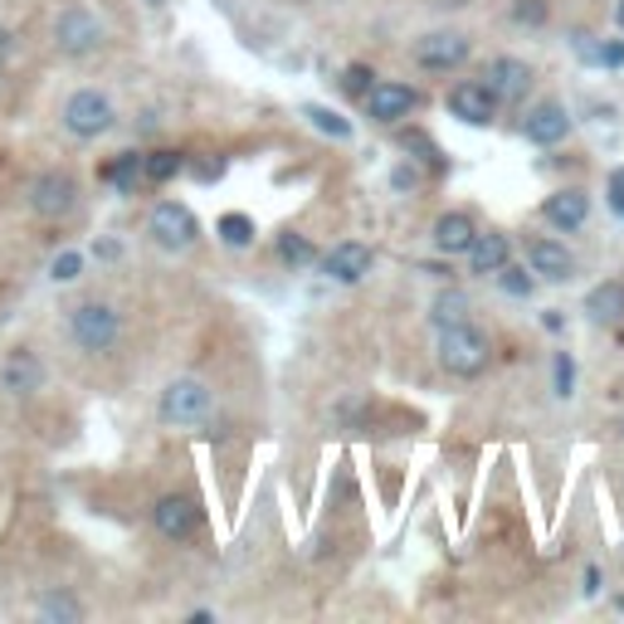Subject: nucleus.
<instances>
[{"mask_svg":"<svg viewBox=\"0 0 624 624\" xmlns=\"http://www.w3.org/2000/svg\"><path fill=\"white\" fill-rule=\"evenodd\" d=\"M434 351H440V367L459 381H478L488 367H493V341H488L468 317L440 327V347Z\"/></svg>","mask_w":624,"mask_h":624,"instance_id":"1","label":"nucleus"},{"mask_svg":"<svg viewBox=\"0 0 624 624\" xmlns=\"http://www.w3.org/2000/svg\"><path fill=\"white\" fill-rule=\"evenodd\" d=\"M69 341L83 351V357H108L122 341V312L103 298H88V303L69 308Z\"/></svg>","mask_w":624,"mask_h":624,"instance_id":"2","label":"nucleus"},{"mask_svg":"<svg viewBox=\"0 0 624 624\" xmlns=\"http://www.w3.org/2000/svg\"><path fill=\"white\" fill-rule=\"evenodd\" d=\"M156 415H161V424H171V430H201L215 415V391L205 386L201 376H176V381H166L161 400H156Z\"/></svg>","mask_w":624,"mask_h":624,"instance_id":"3","label":"nucleus"},{"mask_svg":"<svg viewBox=\"0 0 624 624\" xmlns=\"http://www.w3.org/2000/svg\"><path fill=\"white\" fill-rule=\"evenodd\" d=\"M59 128H64L74 142H98L118 128V108H112L108 93L79 88V93H69L64 108H59Z\"/></svg>","mask_w":624,"mask_h":624,"instance_id":"4","label":"nucleus"},{"mask_svg":"<svg viewBox=\"0 0 624 624\" xmlns=\"http://www.w3.org/2000/svg\"><path fill=\"white\" fill-rule=\"evenodd\" d=\"M103 45H108V25H103L88 5L74 0V5H64L55 15V49L64 59H88V55H98Z\"/></svg>","mask_w":624,"mask_h":624,"instance_id":"5","label":"nucleus"},{"mask_svg":"<svg viewBox=\"0 0 624 624\" xmlns=\"http://www.w3.org/2000/svg\"><path fill=\"white\" fill-rule=\"evenodd\" d=\"M79 176L64 171V166H49V171H39L35 181H29L25 201L29 211L39 215V220H69V215L79 211Z\"/></svg>","mask_w":624,"mask_h":624,"instance_id":"6","label":"nucleus"},{"mask_svg":"<svg viewBox=\"0 0 624 624\" xmlns=\"http://www.w3.org/2000/svg\"><path fill=\"white\" fill-rule=\"evenodd\" d=\"M147 235L166 254H185V249L201 239V220H195V211L185 201H156L147 215Z\"/></svg>","mask_w":624,"mask_h":624,"instance_id":"7","label":"nucleus"},{"mask_svg":"<svg viewBox=\"0 0 624 624\" xmlns=\"http://www.w3.org/2000/svg\"><path fill=\"white\" fill-rule=\"evenodd\" d=\"M361 108H367L371 122H381V128H395V122H405L410 112L424 108V93L415 88V83H400V79H376L367 88V98H361Z\"/></svg>","mask_w":624,"mask_h":624,"instance_id":"8","label":"nucleus"},{"mask_svg":"<svg viewBox=\"0 0 624 624\" xmlns=\"http://www.w3.org/2000/svg\"><path fill=\"white\" fill-rule=\"evenodd\" d=\"M468 55H473V39L464 29H430L410 45V59L424 69V74H449V69H464Z\"/></svg>","mask_w":624,"mask_h":624,"instance_id":"9","label":"nucleus"},{"mask_svg":"<svg viewBox=\"0 0 624 624\" xmlns=\"http://www.w3.org/2000/svg\"><path fill=\"white\" fill-rule=\"evenodd\" d=\"M444 108H449V118H459L464 128H493L503 103H497V93L488 88L483 79H459L444 93Z\"/></svg>","mask_w":624,"mask_h":624,"instance_id":"10","label":"nucleus"},{"mask_svg":"<svg viewBox=\"0 0 624 624\" xmlns=\"http://www.w3.org/2000/svg\"><path fill=\"white\" fill-rule=\"evenodd\" d=\"M49 381V367L39 361L35 347H10L5 361H0V395H10V400H29V395H39Z\"/></svg>","mask_w":624,"mask_h":624,"instance_id":"11","label":"nucleus"},{"mask_svg":"<svg viewBox=\"0 0 624 624\" xmlns=\"http://www.w3.org/2000/svg\"><path fill=\"white\" fill-rule=\"evenodd\" d=\"M571 128H576V118H571V108L561 98H537L532 108H527L523 118V142H532V147H561V142L571 137Z\"/></svg>","mask_w":624,"mask_h":624,"instance_id":"12","label":"nucleus"},{"mask_svg":"<svg viewBox=\"0 0 624 624\" xmlns=\"http://www.w3.org/2000/svg\"><path fill=\"white\" fill-rule=\"evenodd\" d=\"M371 264H376V254H371V244H361V239H341V244H332L327 254H317V268L327 284H361V278L371 274Z\"/></svg>","mask_w":624,"mask_h":624,"instance_id":"13","label":"nucleus"},{"mask_svg":"<svg viewBox=\"0 0 624 624\" xmlns=\"http://www.w3.org/2000/svg\"><path fill=\"white\" fill-rule=\"evenodd\" d=\"M152 527L166 537V542L181 547L201 532V507H195V497H185V493H161L152 507Z\"/></svg>","mask_w":624,"mask_h":624,"instance_id":"14","label":"nucleus"},{"mask_svg":"<svg viewBox=\"0 0 624 624\" xmlns=\"http://www.w3.org/2000/svg\"><path fill=\"white\" fill-rule=\"evenodd\" d=\"M527 268L537 274V284H571L576 278V254L561 239L537 235V239H527Z\"/></svg>","mask_w":624,"mask_h":624,"instance_id":"15","label":"nucleus"},{"mask_svg":"<svg viewBox=\"0 0 624 624\" xmlns=\"http://www.w3.org/2000/svg\"><path fill=\"white\" fill-rule=\"evenodd\" d=\"M542 220L551 225L556 235H576L590 225V195L580 185H561L542 201Z\"/></svg>","mask_w":624,"mask_h":624,"instance_id":"16","label":"nucleus"},{"mask_svg":"<svg viewBox=\"0 0 624 624\" xmlns=\"http://www.w3.org/2000/svg\"><path fill=\"white\" fill-rule=\"evenodd\" d=\"M483 83L497 93V103H523L527 88H532V64L517 55H497V59H488Z\"/></svg>","mask_w":624,"mask_h":624,"instance_id":"17","label":"nucleus"},{"mask_svg":"<svg viewBox=\"0 0 624 624\" xmlns=\"http://www.w3.org/2000/svg\"><path fill=\"white\" fill-rule=\"evenodd\" d=\"M580 312H586L590 327H620L624 322V278H600L586 293Z\"/></svg>","mask_w":624,"mask_h":624,"instance_id":"18","label":"nucleus"},{"mask_svg":"<svg viewBox=\"0 0 624 624\" xmlns=\"http://www.w3.org/2000/svg\"><path fill=\"white\" fill-rule=\"evenodd\" d=\"M464 259H468V274H478V278H493L497 268H503L507 259H513V239H507L503 230H478Z\"/></svg>","mask_w":624,"mask_h":624,"instance_id":"19","label":"nucleus"},{"mask_svg":"<svg viewBox=\"0 0 624 624\" xmlns=\"http://www.w3.org/2000/svg\"><path fill=\"white\" fill-rule=\"evenodd\" d=\"M473 235H478V225H473V215L468 211H444L440 220H434V249H440L444 259H459L468 254V244H473Z\"/></svg>","mask_w":624,"mask_h":624,"instance_id":"20","label":"nucleus"},{"mask_svg":"<svg viewBox=\"0 0 624 624\" xmlns=\"http://www.w3.org/2000/svg\"><path fill=\"white\" fill-rule=\"evenodd\" d=\"M103 181L118 185L122 195H137V185H147V176H142V152H118L103 166Z\"/></svg>","mask_w":624,"mask_h":624,"instance_id":"21","label":"nucleus"},{"mask_svg":"<svg viewBox=\"0 0 624 624\" xmlns=\"http://www.w3.org/2000/svg\"><path fill=\"white\" fill-rule=\"evenodd\" d=\"M35 615L49 624H79L88 610H83V600L69 596V590H45V596L35 600Z\"/></svg>","mask_w":624,"mask_h":624,"instance_id":"22","label":"nucleus"},{"mask_svg":"<svg viewBox=\"0 0 624 624\" xmlns=\"http://www.w3.org/2000/svg\"><path fill=\"white\" fill-rule=\"evenodd\" d=\"M185 161H191V156L176 152V147L142 152V176H147V185H166V181H176V176L185 171Z\"/></svg>","mask_w":624,"mask_h":624,"instance_id":"23","label":"nucleus"},{"mask_svg":"<svg viewBox=\"0 0 624 624\" xmlns=\"http://www.w3.org/2000/svg\"><path fill=\"white\" fill-rule=\"evenodd\" d=\"M215 235H220L225 249H249L259 235V225H254V215H244V211H225L220 220H215Z\"/></svg>","mask_w":624,"mask_h":624,"instance_id":"24","label":"nucleus"},{"mask_svg":"<svg viewBox=\"0 0 624 624\" xmlns=\"http://www.w3.org/2000/svg\"><path fill=\"white\" fill-rule=\"evenodd\" d=\"M303 118L322 132V137H332V142H351V122L341 118L337 108H327V103H303Z\"/></svg>","mask_w":624,"mask_h":624,"instance_id":"25","label":"nucleus"},{"mask_svg":"<svg viewBox=\"0 0 624 624\" xmlns=\"http://www.w3.org/2000/svg\"><path fill=\"white\" fill-rule=\"evenodd\" d=\"M493 278H497V288H503L507 298H532V293H537V274H532L527 264H513V259H507V264L497 268Z\"/></svg>","mask_w":624,"mask_h":624,"instance_id":"26","label":"nucleus"},{"mask_svg":"<svg viewBox=\"0 0 624 624\" xmlns=\"http://www.w3.org/2000/svg\"><path fill=\"white\" fill-rule=\"evenodd\" d=\"M278 259H284L288 268H308V264H317V249H312L308 235L284 230V235H278Z\"/></svg>","mask_w":624,"mask_h":624,"instance_id":"27","label":"nucleus"},{"mask_svg":"<svg viewBox=\"0 0 624 624\" xmlns=\"http://www.w3.org/2000/svg\"><path fill=\"white\" fill-rule=\"evenodd\" d=\"M400 147H405V152H410V156H415V152H420V161H424V166H430V171H444V166H449V156H444L440 147H434V137H424V132H420V128L400 132Z\"/></svg>","mask_w":624,"mask_h":624,"instance_id":"28","label":"nucleus"},{"mask_svg":"<svg viewBox=\"0 0 624 624\" xmlns=\"http://www.w3.org/2000/svg\"><path fill=\"white\" fill-rule=\"evenodd\" d=\"M551 391H556V400H571V395H576V357H571V351H556V357H551Z\"/></svg>","mask_w":624,"mask_h":624,"instance_id":"29","label":"nucleus"},{"mask_svg":"<svg viewBox=\"0 0 624 624\" xmlns=\"http://www.w3.org/2000/svg\"><path fill=\"white\" fill-rule=\"evenodd\" d=\"M430 317H434V327H449V322H464V317H468V298H464V293H454V288H449V293L434 298V312H430Z\"/></svg>","mask_w":624,"mask_h":624,"instance_id":"30","label":"nucleus"},{"mask_svg":"<svg viewBox=\"0 0 624 624\" xmlns=\"http://www.w3.org/2000/svg\"><path fill=\"white\" fill-rule=\"evenodd\" d=\"M371 83H376V69H367V64H347V69H341V88H347L351 98H367Z\"/></svg>","mask_w":624,"mask_h":624,"instance_id":"31","label":"nucleus"},{"mask_svg":"<svg viewBox=\"0 0 624 624\" xmlns=\"http://www.w3.org/2000/svg\"><path fill=\"white\" fill-rule=\"evenodd\" d=\"M547 15H551V5L547 0H513V20L517 25H547Z\"/></svg>","mask_w":624,"mask_h":624,"instance_id":"32","label":"nucleus"},{"mask_svg":"<svg viewBox=\"0 0 624 624\" xmlns=\"http://www.w3.org/2000/svg\"><path fill=\"white\" fill-rule=\"evenodd\" d=\"M420 185H424V171H420V166H415V161H400V166H395V171H391V191L410 195V191H420Z\"/></svg>","mask_w":624,"mask_h":624,"instance_id":"33","label":"nucleus"},{"mask_svg":"<svg viewBox=\"0 0 624 624\" xmlns=\"http://www.w3.org/2000/svg\"><path fill=\"white\" fill-rule=\"evenodd\" d=\"M79 274H83V254H74V249H64V254L49 264V278H55V284H74Z\"/></svg>","mask_w":624,"mask_h":624,"instance_id":"34","label":"nucleus"},{"mask_svg":"<svg viewBox=\"0 0 624 624\" xmlns=\"http://www.w3.org/2000/svg\"><path fill=\"white\" fill-rule=\"evenodd\" d=\"M596 64L600 69H624V39H600Z\"/></svg>","mask_w":624,"mask_h":624,"instance_id":"35","label":"nucleus"},{"mask_svg":"<svg viewBox=\"0 0 624 624\" xmlns=\"http://www.w3.org/2000/svg\"><path fill=\"white\" fill-rule=\"evenodd\" d=\"M571 45H576V55L586 59V64H596V55H600L596 35H586V29H576V35H571Z\"/></svg>","mask_w":624,"mask_h":624,"instance_id":"36","label":"nucleus"},{"mask_svg":"<svg viewBox=\"0 0 624 624\" xmlns=\"http://www.w3.org/2000/svg\"><path fill=\"white\" fill-rule=\"evenodd\" d=\"M610 205L624 215V166H620V171H610Z\"/></svg>","mask_w":624,"mask_h":624,"instance_id":"37","label":"nucleus"},{"mask_svg":"<svg viewBox=\"0 0 624 624\" xmlns=\"http://www.w3.org/2000/svg\"><path fill=\"white\" fill-rule=\"evenodd\" d=\"M93 254H98V259H118L122 249H118V239H103V244H93Z\"/></svg>","mask_w":624,"mask_h":624,"instance_id":"38","label":"nucleus"},{"mask_svg":"<svg viewBox=\"0 0 624 624\" xmlns=\"http://www.w3.org/2000/svg\"><path fill=\"white\" fill-rule=\"evenodd\" d=\"M10 55H15V45H10V29L5 25H0V64H5V59Z\"/></svg>","mask_w":624,"mask_h":624,"instance_id":"39","label":"nucleus"},{"mask_svg":"<svg viewBox=\"0 0 624 624\" xmlns=\"http://www.w3.org/2000/svg\"><path fill=\"white\" fill-rule=\"evenodd\" d=\"M542 322H547V332H561V312H556V308H547Z\"/></svg>","mask_w":624,"mask_h":624,"instance_id":"40","label":"nucleus"},{"mask_svg":"<svg viewBox=\"0 0 624 624\" xmlns=\"http://www.w3.org/2000/svg\"><path fill=\"white\" fill-rule=\"evenodd\" d=\"M596 590H600V571L590 566V571H586V596H596Z\"/></svg>","mask_w":624,"mask_h":624,"instance_id":"41","label":"nucleus"},{"mask_svg":"<svg viewBox=\"0 0 624 624\" xmlns=\"http://www.w3.org/2000/svg\"><path fill=\"white\" fill-rule=\"evenodd\" d=\"M147 5H152V10H161V5H166V0H147Z\"/></svg>","mask_w":624,"mask_h":624,"instance_id":"42","label":"nucleus"},{"mask_svg":"<svg viewBox=\"0 0 624 624\" xmlns=\"http://www.w3.org/2000/svg\"><path fill=\"white\" fill-rule=\"evenodd\" d=\"M615 610H620V615H624V596H620V600H615Z\"/></svg>","mask_w":624,"mask_h":624,"instance_id":"43","label":"nucleus"},{"mask_svg":"<svg viewBox=\"0 0 624 624\" xmlns=\"http://www.w3.org/2000/svg\"><path fill=\"white\" fill-rule=\"evenodd\" d=\"M620 25H624V0H620Z\"/></svg>","mask_w":624,"mask_h":624,"instance_id":"44","label":"nucleus"},{"mask_svg":"<svg viewBox=\"0 0 624 624\" xmlns=\"http://www.w3.org/2000/svg\"><path fill=\"white\" fill-rule=\"evenodd\" d=\"M620 434H624V420H620Z\"/></svg>","mask_w":624,"mask_h":624,"instance_id":"45","label":"nucleus"}]
</instances>
